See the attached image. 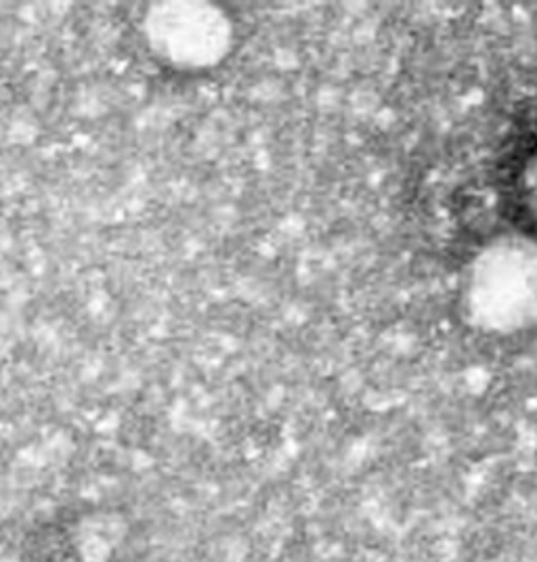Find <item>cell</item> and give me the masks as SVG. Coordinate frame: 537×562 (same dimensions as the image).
Listing matches in <instances>:
<instances>
[{"instance_id":"cell-1","label":"cell","mask_w":537,"mask_h":562,"mask_svg":"<svg viewBox=\"0 0 537 562\" xmlns=\"http://www.w3.org/2000/svg\"><path fill=\"white\" fill-rule=\"evenodd\" d=\"M513 209L529 232L537 234V139L527 145L513 170Z\"/></svg>"},{"instance_id":"cell-2","label":"cell","mask_w":537,"mask_h":562,"mask_svg":"<svg viewBox=\"0 0 537 562\" xmlns=\"http://www.w3.org/2000/svg\"><path fill=\"white\" fill-rule=\"evenodd\" d=\"M0 562H27L24 559H20V557H15V554H0Z\"/></svg>"}]
</instances>
